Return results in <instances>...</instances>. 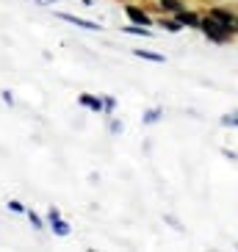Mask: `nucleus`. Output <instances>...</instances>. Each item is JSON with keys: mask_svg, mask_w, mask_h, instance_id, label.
<instances>
[{"mask_svg": "<svg viewBox=\"0 0 238 252\" xmlns=\"http://www.w3.org/2000/svg\"><path fill=\"white\" fill-rule=\"evenodd\" d=\"M200 28L208 33V39H213V42H227V39L233 36V28H227V25H222L219 20H213V17H208V20H202Z\"/></svg>", "mask_w": 238, "mask_h": 252, "instance_id": "nucleus-1", "label": "nucleus"}, {"mask_svg": "<svg viewBox=\"0 0 238 252\" xmlns=\"http://www.w3.org/2000/svg\"><path fill=\"white\" fill-rule=\"evenodd\" d=\"M64 23H72V25H78V28H86V31H97L100 25L97 23H89V20H81V17H75V14H59Z\"/></svg>", "mask_w": 238, "mask_h": 252, "instance_id": "nucleus-2", "label": "nucleus"}, {"mask_svg": "<svg viewBox=\"0 0 238 252\" xmlns=\"http://www.w3.org/2000/svg\"><path fill=\"white\" fill-rule=\"evenodd\" d=\"M50 222H53V230H56L59 236H67V233H69V224L59 216V211H56V208L50 211Z\"/></svg>", "mask_w": 238, "mask_h": 252, "instance_id": "nucleus-3", "label": "nucleus"}, {"mask_svg": "<svg viewBox=\"0 0 238 252\" xmlns=\"http://www.w3.org/2000/svg\"><path fill=\"white\" fill-rule=\"evenodd\" d=\"M127 17H130L136 25H149V17L144 14L142 8H136V6H127Z\"/></svg>", "mask_w": 238, "mask_h": 252, "instance_id": "nucleus-4", "label": "nucleus"}, {"mask_svg": "<svg viewBox=\"0 0 238 252\" xmlns=\"http://www.w3.org/2000/svg\"><path fill=\"white\" fill-rule=\"evenodd\" d=\"M210 17H213V20H219L222 25H227V28H233V17L227 14V11H219V8H213V11H210ZM233 31H236V28H233Z\"/></svg>", "mask_w": 238, "mask_h": 252, "instance_id": "nucleus-5", "label": "nucleus"}, {"mask_svg": "<svg viewBox=\"0 0 238 252\" xmlns=\"http://www.w3.org/2000/svg\"><path fill=\"white\" fill-rule=\"evenodd\" d=\"M81 103L86 105V108H91V111H100V108H103V103H100L97 97H89V94H83V97H81Z\"/></svg>", "mask_w": 238, "mask_h": 252, "instance_id": "nucleus-6", "label": "nucleus"}, {"mask_svg": "<svg viewBox=\"0 0 238 252\" xmlns=\"http://www.w3.org/2000/svg\"><path fill=\"white\" fill-rule=\"evenodd\" d=\"M178 17H180V23L183 25H191V28H200V20L194 14H186V11H178Z\"/></svg>", "mask_w": 238, "mask_h": 252, "instance_id": "nucleus-7", "label": "nucleus"}, {"mask_svg": "<svg viewBox=\"0 0 238 252\" xmlns=\"http://www.w3.org/2000/svg\"><path fill=\"white\" fill-rule=\"evenodd\" d=\"M161 8H164V11H175V14L183 11V8H180V0H161Z\"/></svg>", "mask_w": 238, "mask_h": 252, "instance_id": "nucleus-8", "label": "nucleus"}, {"mask_svg": "<svg viewBox=\"0 0 238 252\" xmlns=\"http://www.w3.org/2000/svg\"><path fill=\"white\" fill-rule=\"evenodd\" d=\"M136 56H139V59H147V61H158V64L164 61V56H158V53H147V50H136Z\"/></svg>", "mask_w": 238, "mask_h": 252, "instance_id": "nucleus-9", "label": "nucleus"}, {"mask_svg": "<svg viewBox=\"0 0 238 252\" xmlns=\"http://www.w3.org/2000/svg\"><path fill=\"white\" fill-rule=\"evenodd\" d=\"M125 31H127V33H142V36H152L147 28H125Z\"/></svg>", "mask_w": 238, "mask_h": 252, "instance_id": "nucleus-10", "label": "nucleus"}, {"mask_svg": "<svg viewBox=\"0 0 238 252\" xmlns=\"http://www.w3.org/2000/svg\"><path fill=\"white\" fill-rule=\"evenodd\" d=\"M28 216H30V222L36 224V227H42V219H39V216H36V214H28Z\"/></svg>", "mask_w": 238, "mask_h": 252, "instance_id": "nucleus-11", "label": "nucleus"}, {"mask_svg": "<svg viewBox=\"0 0 238 252\" xmlns=\"http://www.w3.org/2000/svg\"><path fill=\"white\" fill-rule=\"evenodd\" d=\"M158 114H161V111H149V114H147V122H155Z\"/></svg>", "mask_w": 238, "mask_h": 252, "instance_id": "nucleus-12", "label": "nucleus"}, {"mask_svg": "<svg viewBox=\"0 0 238 252\" xmlns=\"http://www.w3.org/2000/svg\"><path fill=\"white\" fill-rule=\"evenodd\" d=\"M224 125H238V117H227L224 119Z\"/></svg>", "mask_w": 238, "mask_h": 252, "instance_id": "nucleus-13", "label": "nucleus"}, {"mask_svg": "<svg viewBox=\"0 0 238 252\" xmlns=\"http://www.w3.org/2000/svg\"><path fill=\"white\" fill-rule=\"evenodd\" d=\"M36 3H42V6H50V3H59V0H36Z\"/></svg>", "mask_w": 238, "mask_h": 252, "instance_id": "nucleus-14", "label": "nucleus"}]
</instances>
